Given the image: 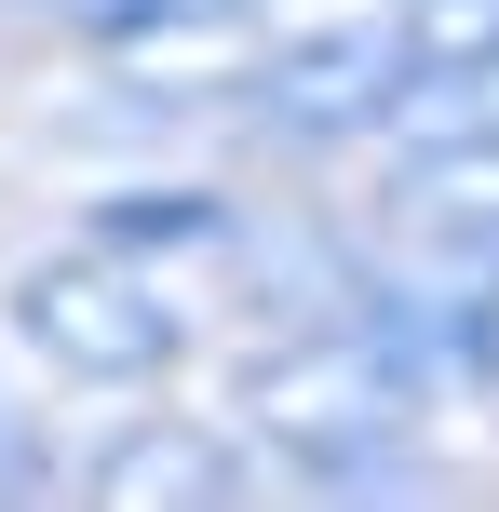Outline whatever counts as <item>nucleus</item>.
I'll return each instance as SVG.
<instances>
[{
  "instance_id": "f257e3e1",
  "label": "nucleus",
  "mask_w": 499,
  "mask_h": 512,
  "mask_svg": "<svg viewBox=\"0 0 499 512\" xmlns=\"http://www.w3.org/2000/svg\"><path fill=\"white\" fill-rule=\"evenodd\" d=\"M27 337H41L68 378H162V364L189 351V324H203V297H189V270H162V256L81 230L68 256H41V270L14 283Z\"/></svg>"
}]
</instances>
